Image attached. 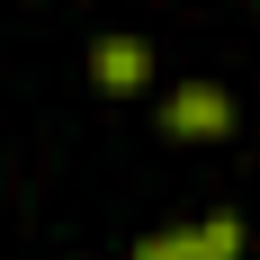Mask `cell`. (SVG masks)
I'll return each mask as SVG.
<instances>
[{"instance_id":"obj_3","label":"cell","mask_w":260,"mask_h":260,"mask_svg":"<svg viewBox=\"0 0 260 260\" xmlns=\"http://www.w3.org/2000/svg\"><path fill=\"white\" fill-rule=\"evenodd\" d=\"M90 81H99L108 99H135V90L153 81V45H144V36H99V45H90Z\"/></svg>"},{"instance_id":"obj_2","label":"cell","mask_w":260,"mask_h":260,"mask_svg":"<svg viewBox=\"0 0 260 260\" xmlns=\"http://www.w3.org/2000/svg\"><path fill=\"white\" fill-rule=\"evenodd\" d=\"M224 126H234V99H224L215 81H180V90L161 99V135H180V144H215Z\"/></svg>"},{"instance_id":"obj_1","label":"cell","mask_w":260,"mask_h":260,"mask_svg":"<svg viewBox=\"0 0 260 260\" xmlns=\"http://www.w3.org/2000/svg\"><path fill=\"white\" fill-rule=\"evenodd\" d=\"M135 260H242V215H207V224H161L135 242Z\"/></svg>"}]
</instances>
